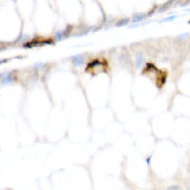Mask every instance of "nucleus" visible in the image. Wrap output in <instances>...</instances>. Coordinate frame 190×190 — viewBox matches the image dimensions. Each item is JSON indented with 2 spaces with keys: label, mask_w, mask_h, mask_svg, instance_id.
Returning a JSON list of instances; mask_svg holds the SVG:
<instances>
[{
  "label": "nucleus",
  "mask_w": 190,
  "mask_h": 190,
  "mask_svg": "<svg viewBox=\"0 0 190 190\" xmlns=\"http://www.w3.org/2000/svg\"><path fill=\"white\" fill-rule=\"evenodd\" d=\"M71 61H72V63H73L76 67L82 66V65H84V63H85V57H84V55H82V54L74 55V56L71 57Z\"/></svg>",
  "instance_id": "nucleus-1"
},
{
  "label": "nucleus",
  "mask_w": 190,
  "mask_h": 190,
  "mask_svg": "<svg viewBox=\"0 0 190 190\" xmlns=\"http://www.w3.org/2000/svg\"><path fill=\"white\" fill-rule=\"evenodd\" d=\"M12 81H13L12 72H6V73L1 74V82L3 85H7V84L11 83Z\"/></svg>",
  "instance_id": "nucleus-2"
},
{
  "label": "nucleus",
  "mask_w": 190,
  "mask_h": 190,
  "mask_svg": "<svg viewBox=\"0 0 190 190\" xmlns=\"http://www.w3.org/2000/svg\"><path fill=\"white\" fill-rule=\"evenodd\" d=\"M144 62H145V58H144V56H142V54L137 53V55H136V68H140L141 66L144 64Z\"/></svg>",
  "instance_id": "nucleus-3"
},
{
  "label": "nucleus",
  "mask_w": 190,
  "mask_h": 190,
  "mask_svg": "<svg viewBox=\"0 0 190 190\" xmlns=\"http://www.w3.org/2000/svg\"><path fill=\"white\" fill-rule=\"evenodd\" d=\"M148 16V14H146V13H142V12H139V13H136V14H134V16H133V19H132V21L134 22V23H136V22H140V21H142V20H144L146 17Z\"/></svg>",
  "instance_id": "nucleus-4"
},
{
  "label": "nucleus",
  "mask_w": 190,
  "mask_h": 190,
  "mask_svg": "<svg viewBox=\"0 0 190 190\" xmlns=\"http://www.w3.org/2000/svg\"><path fill=\"white\" fill-rule=\"evenodd\" d=\"M129 22V19L128 18H125V19H121L119 20L117 23H116V27H122V26H125Z\"/></svg>",
  "instance_id": "nucleus-5"
},
{
  "label": "nucleus",
  "mask_w": 190,
  "mask_h": 190,
  "mask_svg": "<svg viewBox=\"0 0 190 190\" xmlns=\"http://www.w3.org/2000/svg\"><path fill=\"white\" fill-rule=\"evenodd\" d=\"M171 4H172V2H171V1H169V2H168L166 4H164V6L160 7V9H159V12H162V11H165L166 9H168V8L169 7V5H171Z\"/></svg>",
  "instance_id": "nucleus-6"
},
{
  "label": "nucleus",
  "mask_w": 190,
  "mask_h": 190,
  "mask_svg": "<svg viewBox=\"0 0 190 190\" xmlns=\"http://www.w3.org/2000/svg\"><path fill=\"white\" fill-rule=\"evenodd\" d=\"M64 37H65V36H64V31H61V32H56V39H57V41L62 40Z\"/></svg>",
  "instance_id": "nucleus-7"
},
{
  "label": "nucleus",
  "mask_w": 190,
  "mask_h": 190,
  "mask_svg": "<svg viewBox=\"0 0 190 190\" xmlns=\"http://www.w3.org/2000/svg\"><path fill=\"white\" fill-rule=\"evenodd\" d=\"M176 17H177L176 15H172V16H170V17H168V18H165V19H162V20L161 21V23H162V22H168V21H171V20H174Z\"/></svg>",
  "instance_id": "nucleus-8"
},
{
  "label": "nucleus",
  "mask_w": 190,
  "mask_h": 190,
  "mask_svg": "<svg viewBox=\"0 0 190 190\" xmlns=\"http://www.w3.org/2000/svg\"><path fill=\"white\" fill-rule=\"evenodd\" d=\"M187 37H188V33H183L182 35L179 36V38H180V39H182V38H187Z\"/></svg>",
  "instance_id": "nucleus-9"
},
{
  "label": "nucleus",
  "mask_w": 190,
  "mask_h": 190,
  "mask_svg": "<svg viewBox=\"0 0 190 190\" xmlns=\"http://www.w3.org/2000/svg\"><path fill=\"white\" fill-rule=\"evenodd\" d=\"M189 190H190V183H189Z\"/></svg>",
  "instance_id": "nucleus-10"
},
{
  "label": "nucleus",
  "mask_w": 190,
  "mask_h": 190,
  "mask_svg": "<svg viewBox=\"0 0 190 190\" xmlns=\"http://www.w3.org/2000/svg\"><path fill=\"white\" fill-rule=\"evenodd\" d=\"M188 23H189V24H190V20H189V22H188Z\"/></svg>",
  "instance_id": "nucleus-11"
}]
</instances>
